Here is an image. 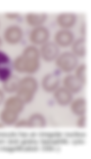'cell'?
Wrapping results in <instances>:
<instances>
[{"instance_id": "6da1fadb", "label": "cell", "mask_w": 91, "mask_h": 159, "mask_svg": "<svg viewBox=\"0 0 91 159\" xmlns=\"http://www.w3.org/2000/svg\"><path fill=\"white\" fill-rule=\"evenodd\" d=\"M41 60L39 48L30 44L26 46L21 53L15 58L13 66L17 72L32 75L38 70Z\"/></svg>"}, {"instance_id": "7a4b0ae2", "label": "cell", "mask_w": 91, "mask_h": 159, "mask_svg": "<svg viewBox=\"0 0 91 159\" xmlns=\"http://www.w3.org/2000/svg\"><path fill=\"white\" fill-rule=\"evenodd\" d=\"M31 75H28L19 80L16 92V95L25 104L32 101L38 88L37 81Z\"/></svg>"}, {"instance_id": "3957f363", "label": "cell", "mask_w": 91, "mask_h": 159, "mask_svg": "<svg viewBox=\"0 0 91 159\" xmlns=\"http://www.w3.org/2000/svg\"><path fill=\"white\" fill-rule=\"evenodd\" d=\"M78 59L70 51L61 52L54 61L58 69L66 74L72 73L79 64Z\"/></svg>"}, {"instance_id": "277c9868", "label": "cell", "mask_w": 91, "mask_h": 159, "mask_svg": "<svg viewBox=\"0 0 91 159\" xmlns=\"http://www.w3.org/2000/svg\"><path fill=\"white\" fill-rule=\"evenodd\" d=\"M24 34L23 29L20 26L13 24L5 28L1 37L4 42L10 46H14L21 42Z\"/></svg>"}, {"instance_id": "5b68a950", "label": "cell", "mask_w": 91, "mask_h": 159, "mask_svg": "<svg viewBox=\"0 0 91 159\" xmlns=\"http://www.w3.org/2000/svg\"><path fill=\"white\" fill-rule=\"evenodd\" d=\"M50 32L44 25L32 28L28 35L30 44L38 47L49 40Z\"/></svg>"}, {"instance_id": "8992f818", "label": "cell", "mask_w": 91, "mask_h": 159, "mask_svg": "<svg viewBox=\"0 0 91 159\" xmlns=\"http://www.w3.org/2000/svg\"><path fill=\"white\" fill-rule=\"evenodd\" d=\"M60 49L53 41L49 40L39 48L41 59L47 62H54L60 52Z\"/></svg>"}, {"instance_id": "52a82bcc", "label": "cell", "mask_w": 91, "mask_h": 159, "mask_svg": "<svg viewBox=\"0 0 91 159\" xmlns=\"http://www.w3.org/2000/svg\"><path fill=\"white\" fill-rule=\"evenodd\" d=\"M75 38L71 30L59 28L55 33L53 41L60 48L70 47Z\"/></svg>"}, {"instance_id": "ba28073f", "label": "cell", "mask_w": 91, "mask_h": 159, "mask_svg": "<svg viewBox=\"0 0 91 159\" xmlns=\"http://www.w3.org/2000/svg\"><path fill=\"white\" fill-rule=\"evenodd\" d=\"M77 15L75 13L70 12L59 13L55 18V22L59 28L71 30L77 21Z\"/></svg>"}, {"instance_id": "9c48e42d", "label": "cell", "mask_w": 91, "mask_h": 159, "mask_svg": "<svg viewBox=\"0 0 91 159\" xmlns=\"http://www.w3.org/2000/svg\"><path fill=\"white\" fill-rule=\"evenodd\" d=\"M61 80L57 73H49L43 77L41 81V86L45 91L52 93L61 85Z\"/></svg>"}, {"instance_id": "30bf717a", "label": "cell", "mask_w": 91, "mask_h": 159, "mask_svg": "<svg viewBox=\"0 0 91 159\" xmlns=\"http://www.w3.org/2000/svg\"><path fill=\"white\" fill-rule=\"evenodd\" d=\"M61 85L73 95L79 93L84 86L73 73L66 74L61 80Z\"/></svg>"}, {"instance_id": "8fae6325", "label": "cell", "mask_w": 91, "mask_h": 159, "mask_svg": "<svg viewBox=\"0 0 91 159\" xmlns=\"http://www.w3.org/2000/svg\"><path fill=\"white\" fill-rule=\"evenodd\" d=\"M52 94L55 102L63 107L69 106L73 98V95L61 85Z\"/></svg>"}, {"instance_id": "7c38bea8", "label": "cell", "mask_w": 91, "mask_h": 159, "mask_svg": "<svg viewBox=\"0 0 91 159\" xmlns=\"http://www.w3.org/2000/svg\"><path fill=\"white\" fill-rule=\"evenodd\" d=\"M47 18L46 13L32 12L25 14L24 20L26 24L32 28L44 25Z\"/></svg>"}, {"instance_id": "4fadbf2b", "label": "cell", "mask_w": 91, "mask_h": 159, "mask_svg": "<svg viewBox=\"0 0 91 159\" xmlns=\"http://www.w3.org/2000/svg\"><path fill=\"white\" fill-rule=\"evenodd\" d=\"M25 104L16 95L6 98L3 104V107L19 115L23 112Z\"/></svg>"}, {"instance_id": "5bb4252c", "label": "cell", "mask_w": 91, "mask_h": 159, "mask_svg": "<svg viewBox=\"0 0 91 159\" xmlns=\"http://www.w3.org/2000/svg\"><path fill=\"white\" fill-rule=\"evenodd\" d=\"M71 112L77 116L86 115L87 104L86 99L79 97L73 98L69 105Z\"/></svg>"}, {"instance_id": "9a60e30c", "label": "cell", "mask_w": 91, "mask_h": 159, "mask_svg": "<svg viewBox=\"0 0 91 159\" xmlns=\"http://www.w3.org/2000/svg\"><path fill=\"white\" fill-rule=\"evenodd\" d=\"M86 37L75 38L70 47V51L78 59L84 58L86 54Z\"/></svg>"}, {"instance_id": "2e32d148", "label": "cell", "mask_w": 91, "mask_h": 159, "mask_svg": "<svg viewBox=\"0 0 91 159\" xmlns=\"http://www.w3.org/2000/svg\"><path fill=\"white\" fill-rule=\"evenodd\" d=\"M20 115L3 108L0 111V121L5 126H14L19 118Z\"/></svg>"}, {"instance_id": "e0dca14e", "label": "cell", "mask_w": 91, "mask_h": 159, "mask_svg": "<svg viewBox=\"0 0 91 159\" xmlns=\"http://www.w3.org/2000/svg\"><path fill=\"white\" fill-rule=\"evenodd\" d=\"M28 128L42 129L47 125V121L44 115L39 113L31 114L26 119Z\"/></svg>"}, {"instance_id": "ac0fdd59", "label": "cell", "mask_w": 91, "mask_h": 159, "mask_svg": "<svg viewBox=\"0 0 91 159\" xmlns=\"http://www.w3.org/2000/svg\"><path fill=\"white\" fill-rule=\"evenodd\" d=\"M19 80L16 76L12 75L8 80L2 83V89L5 93H16Z\"/></svg>"}, {"instance_id": "d6986e66", "label": "cell", "mask_w": 91, "mask_h": 159, "mask_svg": "<svg viewBox=\"0 0 91 159\" xmlns=\"http://www.w3.org/2000/svg\"><path fill=\"white\" fill-rule=\"evenodd\" d=\"M86 66L84 63H79L72 73L84 86L86 82Z\"/></svg>"}, {"instance_id": "ffe728a7", "label": "cell", "mask_w": 91, "mask_h": 159, "mask_svg": "<svg viewBox=\"0 0 91 159\" xmlns=\"http://www.w3.org/2000/svg\"><path fill=\"white\" fill-rule=\"evenodd\" d=\"M40 142L42 145H49L55 146L66 145L70 144L69 140L63 137L48 139H42Z\"/></svg>"}, {"instance_id": "44dd1931", "label": "cell", "mask_w": 91, "mask_h": 159, "mask_svg": "<svg viewBox=\"0 0 91 159\" xmlns=\"http://www.w3.org/2000/svg\"><path fill=\"white\" fill-rule=\"evenodd\" d=\"M12 75L11 70L7 65L0 67V81L2 83L8 80Z\"/></svg>"}, {"instance_id": "7402d4cb", "label": "cell", "mask_w": 91, "mask_h": 159, "mask_svg": "<svg viewBox=\"0 0 91 159\" xmlns=\"http://www.w3.org/2000/svg\"><path fill=\"white\" fill-rule=\"evenodd\" d=\"M63 136L68 139L79 138H85L87 136V134L86 132L83 131H67L63 133Z\"/></svg>"}, {"instance_id": "603a6c76", "label": "cell", "mask_w": 91, "mask_h": 159, "mask_svg": "<svg viewBox=\"0 0 91 159\" xmlns=\"http://www.w3.org/2000/svg\"><path fill=\"white\" fill-rule=\"evenodd\" d=\"M37 134L43 139H51L63 137V133L59 131L41 132Z\"/></svg>"}, {"instance_id": "cb8c5ba5", "label": "cell", "mask_w": 91, "mask_h": 159, "mask_svg": "<svg viewBox=\"0 0 91 159\" xmlns=\"http://www.w3.org/2000/svg\"><path fill=\"white\" fill-rule=\"evenodd\" d=\"M10 57L5 52L0 49V67L7 65L10 62Z\"/></svg>"}, {"instance_id": "d4e9b609", "label": "cell", "mask_w": 91, "mask_h": 159, "mask_svg": "<svg viewBox=\"0 0 91 159\" xmlns=\"http://www.w3.org/2000/svg\"><path fill=\"white\" fill-rule=\"evenodd\" d=\"M20 13L15 12H8L5 13V18L9 21H13L17 20L20 17Z\"/></svg>"}, {"instance_id": "484cf974", "label": "cell", "mask_w": 91, "mask_h": 159, "mask_svg": "<svg viewBox=\"0 0 91 159\" xmlns=\"http://www.w3.org/2000/svg\"><path fill=\"white\" fill-rule=\"evenodd\" d=\"M76 125L77 127L80 129H84L86 126V115H83L78 116Z\"/></svg>"}, {"instance_id": "4316f807", "label": "cell", "mask_w": 91, "mask_h": 159, "mask_svg": "<svg viewBox=\"0 0 91 159\" xmlns=\"http://www.w3.org/2000/svg\"><path fill=\"white\" fill-rule=\"evenodd\" d=\"M42 150L45 152H58L61 150L59 146H55L49 145H42Z\"/></svg>"}, {"instance_id": "83f0119b", "label": "cell", "mask_w": 91, "mask_h": 159, "mask_svg": "<svg viewBox=\"0 0 91 159\" xmlns=\"http://www.w3.org/2000/svg\"><path fill=\"white\" fill-rule=\"evenodd\" d=\"M86 143L85 138H82L71 139L69 142L72 145L74 146H83L86 144Z\"/></svg>"}, {"instance_id": "f1b7e54d", "label": "cell", "mask_w": 91, "mask_h": 159, "mask_svg": "<svg viewBox=\"0 0 91 159\" xmlns=\"http://www.w3.org/2000/svg\"><path fill=\"white\" fill-rule=\"evenodd\" d=\"M15 134L14 133L11 132H0V139L5 140L14 137Z\"/></svg>"}, {"instance_id": "f546056e", "label": "cell", "mask_w": 91, "mask_h": 159, "mask_svg": "<svg viewBox=\"0 0 91 159\" xmlns=\"http://www.w3.org/2000/svg\"><path fill=\"white\" fill-rule=\"evenodd\" d=\"M5 93L2 88H0V106L3 105L6 98Z\"/></svg>"}, {"instance_id": "4dcf8cb0", "label": "cell", "mask_w": 91, "mask_h": 159, "mask_svg": "<svg viewBox=\"0 0 91 159\" xmlns=\"http://www.w3.org/2000/svg\"><path fill=\"white\" fill-rule=\"evenodd\" d=\"M80 28V33L81 36L85 37L86 36V25L85 23H82Z\"/></svg>"}, {"instance_id": "1f68e13d", "label": "cell", "mask_w": 91, "mask_h": 159, "mask_svg": "<svg viewBox=\"0 0 91 159\" xmlns=\"http://www.w3.org/2000/svg\"><path fill=\"white\" fill-rule=\"evenodd\" d=\"M4 43L1 36H0V49L2 47L3 44Z\"/></svg>"}, {"instance_id": "d6a6232c", "label": "cell", "mask_w": 91, "mask_h": 159, "mask_svg": "<svg viewBox=\"0 0 91 159\" xmlns=\"http://www.w3.org/2000/svg\"><path fill=\"white\" fill-rule=\"evenodd\" d=\"M5 140L0 139V146L4 144L5 143Z\"/></svg>"}, {"instance_id": "836d02e7", "label": "cell", "mask_w": 91, "mask_h": 159, "mask_svg": "<svg viewBox=\"0 0 91 159\" xmlns=\"http://www.w3.org/2000/svg\"><path fill=\"white\" fill-rule=\"evenodd\" d=\"M6 127L1 121H0V129H2Z\"/></svg>"}, {"instance_id": "e575fe53", "label": "cell", "mask_w": 91, "mask_h": 159, "mask_svg": "<svg viewBox=\"0 0 91 159\" xmlns=\"http://www.w3.org/2000/svg\"></svg>"}, {"instance_id": "d590c367", "label": "cell", "mask_w": 91, "mask_h": 159, "mask_svg": "<svg viewBox=\"0 0 91 159\" xmlns=\"http://www.w3.org/2000/svg\"></svg>"}]
</instances>
